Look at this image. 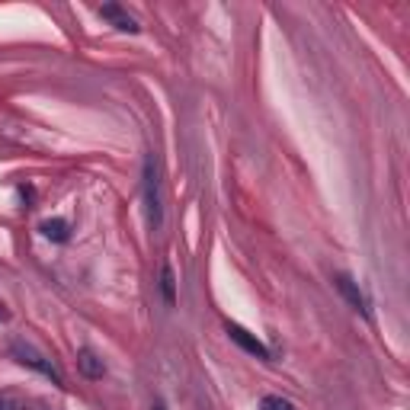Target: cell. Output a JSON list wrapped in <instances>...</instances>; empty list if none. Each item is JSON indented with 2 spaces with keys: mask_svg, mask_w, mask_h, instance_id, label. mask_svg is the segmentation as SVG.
<instances>
[{
  "mask_svg": "<svg viewBox=\"0 0 410 410\" xmlns=\"http://www.w3.org/2000/svg\"><path fill=\"white\" fill-rule=\"evenodd\" d=\"M100 16H103V20H113L115 29H122V33H132V35H135L138 29H142L128 13H122V10L115 7V4H106V7H100Z\"/></svg>",
  "mask_w": 410,
  "mask_h": 410,
  "instance_id": "4",
  "label": "cell"
},
{
  "mask_svg": "<svg viewBox=\"0 0 410 410\" xmlns=\"http://www.w3.org/2000/svg\"><path fill=\"white\" fill-rule=\"evenodd\" d=\"M77 365H81V372L87 378H103V375H106V365H103V359L96 356L93 350H81V353H77Z\"/></svg>",
  "mask_w": 410,
  "mask_h": 410,
  "instance_id": "6",
  "label": "cell"
},
{
  "mask_svg": "<svg viewBox=\"0 0 410 410\" xmlns=\"http://www.w3.org/2000/svg\"><path fill=\"white\" fill-rule=\"evenodd\" d=\"M142 186H144V215H148V224H151V231H161V224H164V195H161V173H157L154 154L144 157Z\"/></svg>",
  "mask_w": 410,
  "mask_h": 410,
  "instance_id": "1",
  "label": "cell"
},
{
  "mask_svg": "<svg viewBox=\"0 0 410 410\" xmlns=\"http://www.w3.org/2000/svg\"><path fill=\"white\" fill-rule=\"evenodd\" d=\"M260 410H295V407H292V401H285L279 394H266L260 401Z\"/></svg>",
  "mask_w": 410,
  "mask_h": 410,
  "instance_id": "9",
  "label": "cell"
},
{
  "mask_svg": "<svg viewBox=\"0 0 410 410\" xmlns=\"http://www.w3.org/2000/svg\"><path fill=\"white\" fill-rule=\"evenodd\" d=\"M336 289L343 292V298H346V302H350V304H353V308H356V311H369V308H365V298H363V292H359V285L353 283V279L346 276V273H340V276H336Z\"/></svg>",
  "mask_w": 410,
  "mask_h": 410,
  "instance_id": "5",
  "label": "cell"
},
{
  "mask_svg": "<svg viewBox=\"0 0 410 410\" xmlns=\"http://www.w3.org/2000/svg\"><path fill=\"white\" fill-rule=\"evenodd\" d=\"M13 356H16V363H23V365H29V369H35V372H42L45 378H52L55 385H61V372L52 365V359H45L39 350H35L33 343H26V340H13Z\"/></svg>",
  "mask_w": 410,
  "mask_h": 410,
  "instance_id": "2",
  "label": "cell"
},
{
  "mask_svg": "<svg viewBox=\"0 0 410 410\" xmlns=\"http://www.w3.org/2000/svg\"><path fill=\"white\" fill-rule=\"evenodd\" d=\"M224 330H228V336L234 340L237 346H241L244 353H250V356H256V359H269V350L260 343V340H256L254 334H250V330H244L241 324H231L228 321V327H224Z\"/></svg>",
  "mask_w": 410,
  "mask_h": 410,
  "instance_id": "3",
  "label": "cell"
},
{
  "mask_svg": "<svg viewBox=\"0 0 410 410\" xmlns=\"http://www.w3.org/2000/svg\"><path fill=\"white\" fill-rule=\"evenodd\" d=\"M7 317H10V311L4 308V304H0V321H7Z\"/></svg>",
  "mask_w": 410,
  "mask_h": 410,
  "instance_id": "10",
  "label": "cell"
},
{
  "mask_svg": "<svg viewBox=\"0 0 410 410\" xmlns=\"http://www.w3.org/2000/svg\"><path fill=\"white\" fill-rule=\"evenodd\" d=\"M0 410H7V404H4V401H0Z\"/></svg>",
  "mask_w": 410,
  "mask_h": 410,
  "instance_id": "12",
  "label": "cell"
},
{
  "mask_svg": "<svg viewBox=\"0 0 410 410\" xmlns=\"http://www.w3.org/2000/svg\"><path fill=\"white\" fill-rule=\"evenodd\" d=\"M151 410H167V407H164V404H154V407H151Z\"/></svg>",
  "mask_w": 410,
  "mask_h": 410,
  "instance_id": "11",
  "label": "cell"
},
{
  "mask_svg": "<svg viewBox=\"0 0 410 410\" xmlns=\"http://www.w3.org/2000/svg\"><path fill=\"white\" fill-rule=\"evenodd\" d=\"M161 289H164V302L173 304L176 302V279H173V269L170 266H164V273H161Z\"/></svg>",
  "mask_w": 410,
  "mask_h": 410,
  "instance_id": "8",
  "label": "cell"
},
{
  "mask_svg": "<svg viewBox=\"0 0 410 410\" xmlns=\"http://www.w3.org/2000/svg\"><path fill=\"white\" fill-rule=\"evenodd\" d=\"M42 231H45V237L55 244H64L67 237H71V228H67L64 218H48V222L42 224Z\"/></svg>",
  "mask_w": 410,
  "mask_h": 410,
  "instance_id": "7",
  "label": "cell"
}]
</instances>
